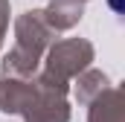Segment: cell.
Segmentation results:
<instances>
[{
  "mask_svg": "<svg viewBox=\"0 0 125 122\" xmlns=\"http://www.w3.org/2000/svg\"><path fill=\"white\" fill-rule=\"evenodd\" d=\"M6 15H9V6H6V0H0V35L6 29Z\"/></svg>",
  "mask_w": 125,
  "mask_h": 122,
  "instance_id": "cell-1",
  "label": "cell"
}]
</instances>
